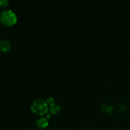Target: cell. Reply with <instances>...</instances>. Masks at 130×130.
Returning <instances> with one entry per match:
<instances>
[{
    "instance_id": "1",
    "label": "cell",
    "mask_w": 130,
    "mask_h": 130,
    "mask_svg": "<svg viewBox=\"0 0 130 130\" xmlns=\"http://www.w3.org/2000/svg\"><path fill=\"white\" fill-rule=\"evenodd\" d=\"M31 109L34 113L39 115H43L48 110V105L46 102L42 99H35L31 104Z\"/></svg>"
},
{
    "instance_id": "2",
    "label": "cell",
    "mask_w": 130,
    "mask_h": 130,
    "mask_svg": "<svg viewBox=\"0 0 130 130\" xmlns=\"http://www.w3.org/2000/svg\"><path fill=\"white\" fill-rule=\"evenodd\" d=\"M17 20L15 13L11 10H6L0 14V20L6 25H12Z\"/></svg>"
},
{
    "instance_id": "3",
    "label": "cell",
    "mask_w": 130,
    "mask_h": 130,
    "mask_svg": "<svg viewBox=\"0 0 130 130\" xmlns=\"http://www.w3.org/2000/svg\"><path fill=\"white\" fill-rule=\"evenodd\" d=\"M48 121L47 118H44V117H41L39 118L38 120L36 121V125L37 126L41 129H43V128H46L48 126Z\"/></svg>"
},
{
    "instance_id": "4",
    "label": "cell",
    "mask_w": 130,
    "mask_h": 130,
    "mask_svg": "<svg viewBox=\"0 0 130 130\" xmlns=\"http://www.w3.org/2000/svg\"><path fill=\"white\" fill-rule=\"evenodd\" d=\"M10 48V43L6 39H0V50L6 52Z\"/></svg>"
},
{
    "instance_id": "5",
    "label": "cell",
    "mask_w": 130,
    "mask_h": 130,
    "mask_svg": "<svg viewBox=\"0 0 130 130\" xmlns=\"http://www.w3.org/2000/svg\"><path fill=\"white\" fill-rule=\"evenodd\" d=\"M60 109V106L57 104H54L52 106L48 107V110H50V112L52 114H56V113H57L59 111Z\"/></svg>"
},
{
    "instance_id": "6",
    "label": "cell",
    "mask_w": 130,
    "mask_h": 130,
    "mask_svg": "<svg viewBox=\"0 0 130 130\" xmlns=\"http://www.w3.org/2000/svg\"><path fill=\"white\" fill-rule=\"evenodd\" d=\"M46 102L48 107L52 106L54 104H55V100L54 98L52 97V96H48V97H47Z\"/></svg>"
},
{
    "instance_id": "7",
    "label": "cell",
    "mask_w": 130,
    "mask_h": 130,
    "mask_svg": "<svg viewBox=\"0 0 130 130\" xmlns=\"http://www.w3.org/2000/svg\"><path fill=\"white\" fill-rule=\"evenodd\" d=\"M104 107H105V110L104 111L106 112H112L113 110V107L111 105H106V106H103Z\"/></svg>"
},
{
    "instance_id": "8",
    "label": "cell",
    "mask_w": 130,
    "mask_h": 130,
    "mask_svg": "<svg viewBox=\"0 0 130 130\" xmlns=\"http://www.w3.org/2000/svg\"><path fill=\"white\" fill-rule=\"evenodd\" d=\"M8 4V0H0V5L1 6H6Z\"/></svg>"
}]
</instances>
